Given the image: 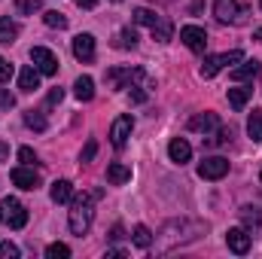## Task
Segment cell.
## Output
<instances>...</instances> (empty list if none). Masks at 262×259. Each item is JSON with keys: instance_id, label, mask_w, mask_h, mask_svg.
<instances>
[{"instance_id": "40", "label": "cell", "mask_w": 262, "mask_h": 259, "mask_svg": "<svg viewBox=\"0 0 262 259\" xmlns=\"http://www.w3.org/2000/svg\"><path fill=\"white\" fill-rule=\"evenodd\" d=\"M107 256H125V250H119V247H110V250H107Z\"/></svg>"}, {"instance_id": "30", "label": "cell", "mask_w": 262, "mask_h": 259, "mask_svg": "<svg viewBox=\"0 0 262 259\" xmlns=\"http://www.w3.org/2000/svg\"><path fill=\"white\" fill-rule=\"evenodd\" d=\"M15 9H18V15H34V12H40V0H15Z\"/></svg>"}, {"instance_id": "5", "label": "cell", "mask_w": 262, "mask_h": 259, "mask_svg": "<svg viewBox=\"0 0 262 259\" xmlns=\"http://www.w3.org/2000/svg\"><path fill=\"white\" fill-rule=\"evenodd\" d=\"M238 61H244V52H241V49H232V52H223V55H207L204 64H201V76L210 79V76H216L223 67L238 64Z\"/></svg>"}, {"instance_id": "7", "label": "cell", "mask_w": 262, "mask_h": 259, "mask_svg": "<svg viewBox=\"0 0 262 259\" xmlns=\"http://www.w3.org/2000/svg\"><path fill=\"white\" fill-rule=\"evenodd\" d=\"M31 61H34V67L40 73H46V76H55L58 73V55L52 49H46V46H34L31 49Z\"/></svg>"}, {"instance_id": "43", "label": "cell", "mask_w": 262, "mask_h": 259, "mask_svg": "<svg viewBox=\"0 0 262 259\" xmlns=\"http://www.w3.org/2000/svg\"><path fill=\"white\" fill-rule=\"evenodd\" d=\"M113 3H122V0H113Z\"/></svg>"}, {"instance_id": "10", "label": "cell", "mask_w": 262, "mask_h": 259, "mask_svg": "<svg viewBox=\"0 0 262 259\" xmlns=\"http://www.w3.org/2000/svg\"><path fill=\"white\" fill-rule=\"evenodd\" d=\"M12 183L18 189H37L40 186V174L34 171V165H21V168H12Z\"/></svg>"}, {"instance_id": "36", "label": "cell", "mask_w": 262, "mask_h": 259, "mask_svg": "<svg viewBox=\"0 0 262 259\" xmlns=\"http://www.w3.org/2000/svg\"><path fill=\"white\" fill-rule=\"evenodd\" d=\"M61 98H64V92H61V89H52V92H49V104H58Z\"/></svg>"}, {"instance_id": "45", "label": "cell", "mask_w": 262, "mask_h": 259, "mask_svg": "<svg viewBox=\"0 0 262 259\" xmlns=\"http://www.w3.org/2000/svg\"><path fill=\"white\" fill-rule=\"evenodd\" d=\"M259 177H262V174H259Z\"/></svg>"}, {"instance_id": "17", "label": "cell", "mask_w": 262, "mask_h": 259, "mask_svg": "<svg viewBox=\"0 0 262 259\" xmlns=\"http://www.w3.org/2000/svg\"><path fill=\"white\" fill-rule=\"evenodd\" d=\"M253 95V85H238V89H229V104L232 110H244V104L250 101Z\"/></svg>"}, {"instance_id": "19", "label": "cell", "mask_w": 262, "mask_h": 259, "mask_svg": "<svg viewBox=\"0 0 262 259\" xmlns=\"http://www.w3.org/2000/svg\"><path fill=\"white\" fill-rule=\"evenodd\" d=\"M73 95H76L79 101H92V98H95V79H92V76H79V79L73 82Z\"/></svg>"}, {"instance_id": "2", "label": "cell", "mask_w": 262, "mask_h": 259, "mask_svg": "<svg viewBox=\"0 0 262 259\" xmlns=\"http://www.w3.org/2000/svg\"><path fill=\"white\" fill-rule=\"evenodd\" d=\"M134 21H137V25H146L159 43H168L171 34H174V25H171L165 15H159V12H152V9H146V6H137V9H134Z\"/></svg>"}, {"instance_id": "32", "label": "cell", "mask_w": 262, "mask_h": 259, "mask_svg": "<svg viewBox=\"0 0 262 259\" xmlns=\"http://www.w3.org/2000/svg\"><path fill=\"white\" fill-rule=\"evenodd\" d=\"M18 162H21V165H34V162H37L34 149H31V146H21V149H18Z\"/></svg>"}, {"instance_id": "3", "label": "cell", "mask_w": 262, "mask_h": 259, "mask_svg": "<svg viewBox=\"0 0 262 259\" xmlns=\"http://www.w3.org/2000/svg\"><path fill=\"white\" fill-rule=\"evenodd\" d=\"M110 89H131V85H152L140 67H110L107 70Z\"/></svg>"}, {"instance_id": "28", "label": "cell", "mask_w": 262, "mask_h": 259, "mask_svg": "<svg viewBox=\"0 0 262 259\" xmlns=\"http://www.w3.org/2000/svg\"><path fill=\"white\" fill-rule=\"evenodd\" d=\"M25 125L34 131H46V116L40 113V110H28L25 113Z\"/></svg>"}, {"instance_id": "34", "label": "cell", "mask_w": 262, "mask_h": 259, "mask_svg": "<svg viewBox=\"0 0 262 259\" xmlns=\"http://www.w3.org/2000/svg\"><path fill=\"white\" fill-rule=\"evenodd\" d=\"M9 76H12V64H9V61L0 55V82H6Z\"/></svg>"}, {"instance_id": "35", "label": "cell", "mask_w": 262, "mask_h": 259, "mask_svg": "<svg viewBox=\"0 0 262 259\" xmlns=\"http://www.w3.org/2000/svg\"><path fill=\"white\" fill-rule=\"evenodd\" d=\"M95 153H98V143H95V140H89V143H85V149H82V162H92V159H95Z\"/></svg>"}, {"instance_id": "6", "label": "cell", "mask_w": 262, "mask_h": 259, "mask_svg": "<svg viewBox=\"0 0 262 259\" xmlns=\"http://www.w3.org/2000/svg\"><path fill=\"white\" fill-rule=\"evenodd\" d=\"M226 174H229V159H223V156H207L198 165V177L201 180H220Z\"/></svg>"}, {"instance_id": "1", "label": "cell", "mask_w": 262, "mask_h": 259, "mask_svg": "<svg viewBox=\"0 0 262 259\" xmlns=\"http://www.w3.org/2000/svg\"><path fill=\"white\" fill-rule=\"evenodd\" d=\"M95 198H101V189H95V192H82V195H73L70 198V232L73 235H85L89 229H92V220H95V210H92V201Z\"/></svg>"}, {"instance_id": "24", "label": "cell", "mask_w": 262, "mask_h": 259, "mask_svg": "<svg viewBox=\"0 0 262 259\" xmlns=\"http://www.w3.org/2000/svg\"><path fill=\"white\" fill-rule=\"evenodd\" d=\"M113 46H116V49H134V46H137V34H134L131 28L119 31V34H116V40H113Z\"/></svg>"}, {"instance_id": "11", "label": "cell", "mask_w": 262, "mask_h": 259, "mask_svg": "<svg viewBox=\"0 0 262 259\" xmlns=\"http://www.w3.org/2000/svg\"><path fill=\"white\" fill-rule=\"evenodd\" d=\"M73 55L79 61H95V37L92 34H76L73 37Z\"/></svg>"}, {"instance_id": "15", "label": "cell", "mask_w": 262, "mask_h": 259, "mask_svg": "<svg viewBox=\"0 0 262 259\" xmlns=\"http://www.w3.org/2000/svg\"><path fill=\"white\" fill-rule=\"evenodd\" d=\"M220 128V116L216 113H198L189 119V131H201V134H207V131H216Z\"/></svg>"}, {"instance_id": "16", "label": "cell", "mask_w": 262, "mask_h": 259, "mask_svg": "<svg viewBox=\"0 0 262 259\" xmlns=\"http://www.w3.org/2000/svg\"><path fill=\"white\" fill-rule=\"evenodd\" d=\"M18 89H21V92H37V89H40V70L34 64L21 67V73H18Z\"/></svg>"}, {"instance_id": "44", "label": "cell", "mask_w": 262, "mask_h": 259, "mask_svg": "<svg viewBox=\"0 0 262 259\" xmlns=\"http://www.w3.org/2000/svg\"><path fill=\"white\" fill-rule=\"evenodd\" d=\"M259 6H262V0H259Z\"/></svg>"}, {"instance_id": "38", "label": "cell", "mask_w": 262, "mask_h": 259, "mask_svg": "<svg viewBox=\"0 0 262 259\" xmlns=\"http://www.w3.org/2000/svg\"><path fill=\"white\" fill-rule=\"evenodd\" d=\"M76 6H82V9H95L98 0H76Z\"/></svg>"}, {"instance_id": "26", "label": "cell", "mask_w": 262, "mask_h": 259, "mask_svg": "<svg viewBox=\"0 0 262 259\" xmlns=\"http://www.w3.org/2000/svg\"><path fill=\"white\" fill-rule=\"evenodd\" d=\"M134 244H137L140 250H149V247H152V232H149L146 226H134Z\"/></svg>"}, {"instance_id": "18", "label": "cell", "mask_w": 262, "mask_h": 259, "mask_svg": "<svg viewBox=\"0 0 262 259\" xmlns=\"http://www.w3.org/2000/svg\"><path fill=\"white\" fill-rule=\"evenodd\" d=\"M107 180H110V183H116V186L128 183V180H131V168H128V165H122V162H113V165L107 168Z\"/></svg>"}, {"instance_id": "14", "label": "cell", "mask_w": 262, "mask_h": 259, "mask_svg": "<svg viewBox=\"0 0 262 259\" xmlns=\"http://www.w3.org/2000/svg\"><path fill=\"white\" fill-rule=\"evenodd\" d=\"M238 0H216L213 3V15L226 25V21H238Z\"/></svg>"}, {"instance_id": "41", "label": "cell", "mask_w": 262, "mask_h": 259, "mask_svg": "<svg viewBox=\"0 0 262 259\" xmlns=\"http://www.w3.org/2000/svg\"><path fill=\"white\" fill-rule=\"evenodd\" d=\"M201 3H204V0H192V12H198V9H201Z\"/></svg>"}, {"instance_id": "21", "label": "cell", "mask_w": 262, "mask_h": 259, "mask_svg": "<svg viewBox=\"0 0 262 259\" xmlns=\"http://www.w3.org/2000/svg\"><path fill=\"white\" fill-rule=\"evenodd\" d=\"M256 73H259V61L253 58V61H244L241 67H235V70H232V79H235V82H244V79H253Z\"/></svg>"}, {"instance_id": "4", "label": "cell", "mask_w": 262, "mask_h": 259, "mask_svg": "<svg viewBox=\"0 0 262 259\" xmlns=\"http://www.w3.org/2000/svg\"><path fill=\"white\" fill-rule=\"evenodd\" d=\"M0 223L9 229H25L28 223V207L18 198H3L0 201Z\"/></svg>"}, {"instance_id": "8", "label": "cell", "mask_w": 262, "mask_h": 259, "mask_svg": "<svg viewBox=\"0 0 262 259\" xmlns=\"http://www.w3.org/2000/svg\"><path fill=\"white\" fill-rule=\"evenodd\" d=\"M180 40L186 43V49H192V52H204V46H207V31L204 28H198V25H186V28H180Z\"/></svg>"}, {"instance_id": "25", "label": "cell", "mask_w": 262, "mask_h": 259, "mask_svg": "<svg viewBox=\"0 0 262 259\" xmlns=\"http://www.w3.org/2000/svg\"><path fill=\"white\" fill-rule=\"evenodd\" d=\"M43 21H46L49 28H58V31H64L67 28V15L64 12H58V9H46V12H43Z\"/></svg>"}, {"instance_id": "22", "label": "cell", "mask_w": 262, "mask_h": 259, "mask_svg": "<svg viewBox=\"0 0 262 259\" xmlns=\"http://www.w3.org/2000/svg\"><path fill=\"white\" fill-rule=\"evenodd\" d=\"M238 213H241V220H244L247 226H256V229H262V210H259V207H253V204H244Z\"/></svg>"}, {"instance_id": "23", "label": "cell", "mask_w": 262, "mask_h": 259, "mask_svg": "<svg viewBox=\"0 0 262 259\" xmlns=\"http://www.w3.org/2000/svg\"><path fill=\"white\" fill-rule=\"evenodd\" d=\"M247 134H250L256 143H262V110H253V113H250V119H247Z\"/></svg>"}, {"instance_id": "39", "label": "cell", "mask_w": 262, "mask_h": 259, "mask_svg": "<svg viewBox=\"0 0 262 259\" xmlns=\"http://www.w3.org/2000/svg\"><path fill=\"white\" fill-rule=\"evenodd\" d=\"M6 159H9V146L0 140V162H6Z\"/></svg>"}, {"instance_id": "33", "label": "cell", "mask_w": 262, "mask_h": 259, "mask_svg": "<svg viewBox=\"0 0 262 259\" xmlns=\"http://www.w3.org/2000/svg\"><path fill=\"white\" fill-rule=\"evenodd\" d=\"M0 107H3V110L15 107V95H12V92H6V89H0Z\"/></svg>"}, {"instance_id": "12", "label": "cell", "mask_w": 262, "mask_h": 259, "mask_svg": "<svg viewBox=\"0 0 262 259\" xmlns=\"http://www.w3.org/2000/svg\"><path fill=\"white\" fill-rule=\"evenodd\" d=\"M226 244H229L232 253L244 256V253L250 250V235H247L244 229H229V232H226Z\"/></svg>"}, {"instance_id": "20", "label": "cell", "mask_w": 262, "mask_h": 259, "mask_svg": "<svg viewBox=\"0 0 262 259\" xmlns=\"http://www.w3.org/2000/svg\"><path fill=\"white\" fill-rule=\"evenodd\" d=\"M52 201H55V204H64V201H70V198H73V186H70V180H55V183H52Z\"/></svg>"}, {"instance_id": "37", "label": "cell", "mask_w": 262, "mask_h": 259, "mask_svg": "<svg viewBox=\"0 0 262 259\" xmlns=\"http://www.w3.org/2000/svg\"><path fill=\"white\" fill-rule=\"evenodd\" d=\"M110 238H113V241H122V238H125V229H122V226H113Z\"/></svg>"}, {"instance_id": "31", "label": "cell", "mask_w": 262, "mask_h": 259, "mask_svg": "<svg viewBox=\"0 0 262 259\" xmlns=\"http://www.w3.org/2000/svg\"><path fill=\"white\" fill-rule=\"evenodd\" d=\"M0 259H18V247L9 244V241H3L0 244Z\"/></svg>"}, {"instance_id": "42", "label": "cell", "mask_w": 262, "mask_h": 259, "mask_svg": "<svg viewBox=\"0 0 262 259\" xmlns=\"http://www.w3.org/2000/svg\"><path fill=\"white\" fill-rule=\"evenodd\" d=\"M256 40L262 43V28H256Z\"/></svg>"}, {"instance_id": "29", "label": "cell", "mask_w": 262, "mask_h": 259, "mask_svg": "<svg viewBox=\"0 0 262 259\" xmlns=\"http://www.w3.org/2000/svg\"><path fill=\"white\" fill-rule=\"evenodd\" d=\"M46 256H49V259H67V256H70V247L61 244V241H55V244H49V247H46Z\"/></svg>"}, {"instance_id": "9", "label": "cell", "mask_w": 262, "mask_h": 259, "mask_svg": "<svg viewBox=\"0 0 262 259\" xmlns=\"http://www.w3.org/2000/svg\"><path fill=\"white\" fill-rule=\"evenodd\" d=\"M131 128H134V119H131L128 113H122V116L113 122V128H110V140H113V146H116V149H122V146L128 143Z\"/></svg>"}, {"instance_id": "13", "label": "cell", "mask_w": 262, "mask_h": 259, "mask_svg": "<svg viewBox=\"0 0 262 259\" xmlns=\"http://www.w3.org/2000/svg\"><path fill=\"white\" fill-rule=\"evenodd\" d=\"M168 156H171V162H177V165H186V162L192 159V146H189V140H183V137H174V140L168 143Z\"/></svg>"}, {"instance_id": "27", "label": "cell", "mask_w": 262, "mask_h": 259, "mask_svg": "<svg viewBox=\"0 0 262 259\" xmlns=\"http://www.w3.org/2000/svg\"><path fill=\"white\" fill-rule=\"evenodd\" d=\"M18 37V25L9 18H0V43H12Z\"/></svg>"}]
</instances>
